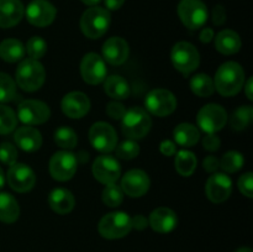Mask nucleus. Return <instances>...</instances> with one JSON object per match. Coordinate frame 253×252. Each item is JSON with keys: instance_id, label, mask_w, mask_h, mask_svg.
I'll return each mask as SVG.
<instances>
[{"instance_id": "f257e3e1", "label": "nucleus", "mask_w": 253, "mask_h": 252, "mask_svg": "<svg viewBox=\"0 0 253 252\" xmlns=\"http://www.w3.org/2000/svg\"><path fill=\"white\" fill-rule=\"evenodd\" d=\"M245 84V71L237 62H225L215 74V89L224 96H232L240 93Z\"/></svg>"}, {"instance_id": "f03ea898", "label": "nucleus", "mask_w": 253, "mask_h": 252, "mask_svg": "<svg viewBox=\"0 0 253 252\" xmlns=\"http://www.w3.org/2000/svg\"><path fill=\"white\" fill-rule=\"evenodd\" d=\"M15 83L25 91H36L46 81V71L37 59H22L15 72Z\"/></svg>"}, {"instance_id": "7ed1b4c3", "label": "nucleus", "mask_w": 253, "mask_h": 252, "mask_svg": "<svg viewBox=\"0 0 253 252\" xmlns=\"http://www.w3.org/2000/svg\"><path fill=\"white\" fill-rule=\"evenodd\" d=\"M152 119L145 109L140 106L126 110L125 115L121 119V128L124 135L127 136L130 140H141L145 137L151 130Z\"/></svg>"}, {"instance_id": "20e7f679", "label": "nucleus", "mask_w": 253, "mask_h": 252, "mask_svg": "<svg viewBox=\"0 0 253 252\" xmlns=\"http://www.w3.org/2000/svg\"><path fill=\"white\" fill-rule=\"evenodd\" d=\"M110 22L111 16L109 10L100 6H90L82 15L81 29L88 39H100L108 31Z\"/></svg>"}, {"instance_id": "39448f33", "label": "nucleus", "mask_w": 253, "mask_h": 252, "mask_svg": "<svg viewBox=\"0 0 253 252\" xmlns=\"http://www.w3.org/2000/svg\"><path fill=\"white\" fill-rule=\"evenodd\" d=\"M170 61L180 73L189 74L199 67L200 54L194 44L187 41H180L173 46L170 51Z\"/></svg>"}, {"instance_id": "423d86ee", "label": "nucleus", "mask_w": 253, "mask_h": 252, "mask_svg": "<svg viewBox=\"0 0 253 252\" xmlns=\"http://www.w3.org/2000/svg\"><path fill=\"white\" fill-rule=\"evenodd\" d=\"M132 229L131 217L123 211L109 212L101 217L98 225L99 234L108 240H116L125 237Z\"/></svg>"}, {"instance_id": "0eeeda50", "label": "nucleus", "mask_w": 253, "mask_h": 252, "mask_svg": "<svg viewBox=\"0 0 253 252\" xmlns=\"http://www.w3.org/2000/svg\"><path fill=\"white\" fill-rule=\"evenodd\" d=\"M178 15L184 26L190 30H198L208 21V7L202 0H180Z\"/></svg>"}, {"instance_id": "6e6552de", "label": "nucleus", "mask_w": 253, "mask_h": 252, "mask_svg": "<svg viewBox=\"0 0 253 252\" xmlns=\"http://www.w3.org/2000/svg\"><path fill=\"white\" fill-rule=\"evenodd\" d=\"M146 111L158 118L170 115L177 108L175 95L168 89H153L146 95Z\"/></svg>"}, {"instance_id": "1a4fd4ad", "label": "nucleus", "mask_w": 253, "mask_h": 252, "mask_svg": "<svg viewBox=\"0 0 253 252\" xmlns=\"http://www.w3.org/2000/svg\"><path fill=\"white\" fill-rule=\"evenodd\" d=\"M78 157L69 151H58L49 160V173L58 182L72 179L77 172Z\"/></svg>"}, {"instance_id": "9d476101", "label": "nucleus", "mask_w": 253, "mask_h": 252, "mask_svg": "<svg viewBox=\"0 0 253 252\" xmlns=\"http://www.w3.org/2000/svg\"><path fill=\"white\" fill-rule=\"evenodd\" d=\"M89 141L99 152L109 153L118 146V135L110 124L99 121L91 125L89 130Z\"/></svg>"}, {"instance_id": "9b49d317", "label": "nucleus", "mask_w": 253, "mask_h": 252, "mask_svg": "<svg viewBox=\"0 0 253 252\" xmlns=\"http://www.w3.org/2000/svg\"><path fill=\"white\" fill-rule=\"evenodd\" d=\"M197 121L204 132L215 133L226 125L227 113L219 104H208L199 110Z\"/></svg>"}, {"instance_id": "f8f14e48", "label": "nucleus", "mask_w": 253, "mask_h": 252, "mask_svg": "<svg viewBox=\"0 0 253 252\" xmlns=\"http://www.w3.org/2000/svg\"><path fill=\"white\" fill-rule=\"evenodd\" d=\"M51 116L48 105L41 100H24L17 108V118L25 125H41Z\"/></svg>"}, {"instance_id": "ddd939ff", "label": "nucleus", "mask_w": 253, "mask_h": 252, "mask_svg": "<svg viewBox=\"0 0 253 252\" xmlns=\"http://www.w3.org/2000/svg\"><path fill=\"white\" fill-rule=\"evenodd\" d=\"M106 73H108V69H106L103 57L94 52L86 53L83 57L81 63V74L85 83L91 84V85L103 83L106 78Z\"/></svg>"}, {"instance_id": "4468645a", "label": "nucleus", "mask_w": 253, "mask_h": 252, "mask_svg": "<svg viewBox=\"0 0 253 252\" xmlns=\"http://www.w3.org/2000/svg\"><path fill=\"white\" fill-rule=\"evenodd\" d=\"M94 178L103 184H113L121 175V166L113 156L103 155L95 158L91 167Z\"/></svg>"}, {"instance_id": "2eb2a0df", "label": "nucleus", "mask_w": 253, "mask_h": 252, "mask_svg": "<svg viewBox=\"0 0 253 252\" xmlns=\"http://www.w3.org/2000/svg\"><path fill=\"white\" fill-rule=\"evenodd\" d=\"M6 179L10 188L17 193L29 192L36 184V174L31 167L24 163H14L10 166Z\"/></svg>"}, {"instance_id": "dca6fc26", "label": "nucleus", "mask_w": 253, "mask_h": 252, "mask_svg": "<svg viewBox=\"0 0 253 252\" xmlns=\"http://www.w3.org/2000/svg\"><path fill=\"white\" fill-rule=\"evenodd\" d=\"M25 14L27 21L31 25L36 27H46L56 19L57 10L46 0H34L27 5Z\"/></svg>"}, {"instance_id": "f3484780", "label": "nucleus", "mask_w": 253, "mask_h": 252, "mask_svg": "<svg viewBox=\"0 0 253 252\" xmlns=\"http://www.w3.org/2000/svg\"><path fill=\"white\" fill-rule=\"evenodd\" d=\"M151 180L147 173L142 169H131L121 178L120 188L131 198H140L150 189Z\"/></svg>"}, {"instance_id": "a211bd4d", "label": "nucleus", "mask_w": 253, "mask_h": 252, "mask_svg": "<svg viewBox=\"0 0 253 252\" xmlns=\"http://www.w3.org/2000/svg\"><path fill=\"white\" fill-rule=\"evenodd\" d=\"M205 193L212 203L225 202L232 193V180L225 173H214L210 175L205 185Z\"/></svg>"}, {"instance_id": "6ab92c4d", "label": "nucleus", "mask_w": 253, "mask_h": 252, "mask_svg": "<svg viewBox=\"0 0 253 252\" xmlns=\"http://www.w3.org/2000/svg\"><path fill=\"white\" fill-rule=\"evenodd\" d=\"M62 111L71 119H82L90 110V100L82 91H71L66 94L61 103Z\"/></svg>"}, {"instance_id": "aec40b11", "label": "nucleus", "mask_w": 253, "mask_h": 252, "mask_svg": "<svg viewBox=\"0 0 253 252\" xmlns=\"http://www.w3.org/2000/svg\"><path fill=\"white\" fill-rule=\"evenodd\" d=\"M103 59L111 66H120L125 63L130 54L128 43L121 37H110L103 44Z\"/></svg>"}, {"instance_id": "412c9836", "label": "nucleus", "mask_w": 253, "mask_h": 252, "mask_svg": "<svg viewBox=\"0 0 253 252\" xmlns=\"http://www.w3.org/2000/svg\"><path fill=\"white\" fill-rule=\"evenodd\" d=\"M177 214L169 208H157L153 210L148 219V225L160 234H167L173 231L177 226Z\"/></svg>"}, {"instance_id": "4be33fe9", "label": "nucleus", "mask_w": 253, "mask_h": 252, "mask_svg": "<svg viewBox=\"0 0 253 252\" xmlns=\"http://www.w3.org/2000/svg\"><path fill=\"white\" fill-rule=\"evenodd\" d=\"M25 15V7L20 0H0V27L10 29L19 24Z\"/></svg>"}, {"instance_id": "5701e85b", "label": "nucleus", "mask_w": 253, "mask_h": 252, "mask_svg": "<svg viewBox=\"0 0 253 252\" xmlns=\"http://www.w3.org/2000/svg\"><path fill=\"white\" fill-rule=\"evenodd\" d=\"M16 145L25 152H35L42 146V136L37 128L32 126H21L14 133Z\"/></svg>"}, {"instance_id": "b1692460", "label": "nucleus", "mask_w": 253, "mask_h": 252, "mask_svg": "<svg viewBox=\"0 0 253 252\" xmlns=\"http://www.w3.org/2000/svg\"><path fill=\"white\" fill-rule=\"evenodd\" d=\"M48 204L53 211L57 214H68L74 209L76 199L73 194L68 189L64 188H56L48 195Z\"/></svg>"}, {"instance_id": "393cba45", "label": "nucleus", "mask_w": 253, "mask_h": 252, "mask_svg": "<svg viewBox=\"0 0 253 252\" xmlns=\"http://www.w3.org/2000/svg\"><path fill=\"white\" fill-rule=\"evenodd\" d=\"M241 39L239 34L232 30H224L215 37V47L222 54H235L241 48Z\"/></svg>"}, {"instance_id": "a878e982", "label": "nucleus", "mask_w": 253, "mask_h": 252, "mask_svg": "<svg viewBox=\"0 0 253 252\" xmlns=\"http://www.w3.org/2000/svg\"><path fill=\"white\" fill-rule=\"evenodd\" d=\"M104 90L110 98L115 100H124L130 96V85L121 76L106 77L104 81Z\"/></svg>"}, {"instance_id": "bb28decb", "label": "nucleus", "mask_w": 253, "mask_h": 252, "mask_svg": "<svg viewBox=\"0 0 253 252\" xmlns=\"http://www.w3.org/2000/svg\"><path fill=\"white\" fill-rule=\"evenodd\" d=\"M173 136H174L175 145L183 146V147H192L197 145L200 140V132L197 126L188 123L179 124L173 130Z\"/></svg>"}, {"instance_id": "cd10ccee", "label": "nucleus", "mask_w": 253, "mask_h": 252, "mask_svg": "<svg viewBox=\"0 0 253 252\" xmlns=\"http://www.w3.org/2000/svg\"><path fill=\"white\" fill-rule=\"evenodd\" d=\"M20 216V207L14 195L10 193H0V221L12 224Z\"/></svg>"}, {"instance_id": "c85d7f7f", "label": "nucleus", "mask_w": 253, "mask_h": 252, "mask_svg": "<svg viewBox=\"0 0 253 252\" xmlns=\"http://www.w3.org/2000/svg\"><path fill=\"white\" fill-rule=\"evenodd\" d=\"M25 56V46L16 39H6L0 43V57L5 62L15 63L21 61Z\"/></svg>"}, {"instance_id": "c756f323", "label": "nucleus", "mask_w": 253, "mask_h": 252, "mask_svg": "<svg viewBox=\"0 0 253 252\" xmlns=\"http://www.w3.org/2000/svg\"><path fill=\"white\" fill-rule=\"evenodd\" d=\"M197 163L198 161L195 155L188 150H180L175 156V169L183 177H190L197 168Z\"/></svg>"}, {"instance_id": "7c9ffc66", "label": "nucleus", "mask_w": 253, "mask_h": 252, "mask_svg": "<svg viewBox=\"0 0 253 252\" xmlns=\"http://www.w3.org/2000/svg\"><path fill=\"white\" fill-rule=\"evenodd\" d=\"M190 89L195 95L200 96V98H208V96L212 95L215 90L214 81L208 74H195L190 79Z\"/></svg>"}, {"instance_id": "2f4dec72", "label": "nucleus", "mask_w": 253, "mask_h": 252, "mask_svg": "<svg viewBox=\"0 0 253 252\" xmlns=\"http://www.w3.org/2000/svg\"><path fill=\"white\" fill-rule=\"evenodd\" d=\"M253 109L251 105H242L237 108L230 116V125L234 130L241 131L252 123Z\"/></svg>"}, {"instance_id": "473e14b6", "label": "nucleus", "mask_w": 253, "mask_h": 252, "mask_svg": "<svg viewBox=\"0 0 253 252\" xmlns=\"http://www.w3.org/2000/svg\"><path fill=\"white\" fill-rule=\"evenodd\" d=\"M54 142L57 143L58 147L72 150L78 143V136L73 128L68 127V126H62V127L57 128L54 132Z\"/></svg>"}, {"instance_id": "72a5a7b5", "label": "nucleus", "mask_w": 253, "mask_h": 252, "mask_svg": "<svg viewBox=\"0 0 253 252\" xmlns=\"http://www.w3.org/2000/svg\"><path fill=\"white\" fill-rule=\"evenodd\" d=\"M245 165V158L242 153L237 151H229L220 160V168L226 173H235L241 169Z\"/></svg>"}, {"instance_id": "f704fd0d", "label": "nucleus", "mask_w": 253, "mask_h": 252, "mask_svg": "<svg viewBox=\"0 0 253 252\" xmlns=\"http://www.w3.org/2000/svg\"><path fill=\"white\" fill-rule=\"evenodd\" d=\"M17 95L16 83L6 73H0V103L15 100Z\"/></svg>"}, {"instance_id": "c9c22d12", "label": "nucleus", "mask_w": 253, "mask_h": 252, "mask_svg": "<svg viewBox=\"0 0 253 252\" xmlns=\"http://www.w3.org/2000/svg\"><path fill=\"white\" fill-rule=\"evenodd\" d=\"M17 125V116L11 108L0 105V135H6L14 131Z\"/></svg>"}, {"instance_id": "e433bc0d", "label": "nucleus", "mask_w": 253, "mask_h": 252, "mask_svg": "<svg viewBox=\"0 0 253 252\" xmlns=\"http://www.w3.org/2000/svg\"><path fill=\"white\" fill-rule=\"evenodd\" d=\"M103 203L109 208H116L123 203L124 192L116 183L108 184L103 190Z\"/></svg>"}, {"instance_id": "4c0bfd02", "label": "nucleus", "mask_w": 253, "mask_h": 252, "mask_svg": "<svg viewBox=\"0 0 253 252\" xmlns=\"http://www.w3.org/2000/svg\"><path fill=\"white\" fill-rule=\"evenodd\" d=\"M26 52L30 56V58L37 59V61H39V59L42 58L47 52L46 41L40 36L31 37L26 43Z\"/></svg>"}, {"instance_id": "58836bf2", "label": "nucleus", "mask_w": 253, "mask_h": 252, "mask_svg": "<svg viewBox=\"0 0 253 252\" xmlns=\"http://www.w3.org/2000/svg\"><path fill=\"white\" fill-rule=\"evenodd\" d=\"M140 153V146L135 140H126L123 141L119 146H116V156L121 160H133Z\"/></svg>"}, {"instance_id": "ea45409f", "label": "nucleus", "mask_w": 253, "mask_h": 252, "mask_svg": "<svg viewBox=\"0 0 253 252\" xmlns=\"http://www.w3.org/2000/svg\"><path fill=\"white\" fill-rule=\"evenodd\" d=\"M17 160V150L12 143L2 142L0 145V161L4 165L11 166L16 163Z\"/></svg>"}, {"instance_id": "a19ab883", "label": "nucleus", "mask_w": 253, "mask_h": 252, "mask_svg": "<svg viewBox=\"0 0 253 252\" xmlns=\"http://www.w3.org/2000/svg\"><path fill=\"white\" fill-rule=\"evenodd\" d=\"M239 189L247 198L253 197V174L251 172L245 173V174H242L240 177Z\"/></svg>"}, {"instance_id": "79ce46f5", "label": "nucleus", "mask_w": 253, "mask_h": 252, "mask_svg": "<svg viewBox=\"0 0 253 252\" xmlns=\"http://www.w3.org/2000/svg\"><path fill=\"white\" fill-rule=\"evenodd\" d=\"M125 106L121 103H119V101H111L106 106V114L109 115V118L114 119V120H121L124 115H125Z\"/></svg>"}, {"instance_id": "37998d69", "label": "nucleus", "mask_w": 253, "mask_h": 252, "mask_svg": "<svg viewBox=\"0 0 253 252\" xmlns=\"http://www.w3.org/2000/svg\"><path fill=\"white\" fill-rule=\"evenodd\" d=\"M220 145H221V141H220V138L215 133H208L204 137V140H203V147L207 151H209V152L219 150Z\"/></svg>"}, {"instance_id": "c03bdc74", "label": "nucleus", "mask_w": 253, "mask_h": 252, "mask_svg": "<svg viewBox=\"0 0 253 252\" xmlns=\"http://www.w3.org/2000/svg\"><path fill=\"white\" fill-rule=\"evenodd\" d=\"M226 21V10L222 5H216L212 10V22H214L216 26L225 24Z\"/></svg>"}, {"instance_id": "a18cd8bd", "label": "nucleus", "mask_w": 253, "mask_h": 252, "mask_svg": "<svg viewBox=\"0 0 253 252\" xmlns=\"http://www.w3.org/2000/svg\"><path fill=\"white\" fill-rule=\"evenodd\" d=\"M203 167H204V169L207 172L215 173L220 168V161L215 156H208L203 161Z\"/></svg>"}, {"instance_id": "49530a36", "label": "nucleus", "mask_w": 253, "mask_h": 252, "mask_svg": "<svg viewBox=\"0 0 253 252\" xmlns=\"http://www.w3.org/2000/svg\"><path fill=\"white\" fill-rule=\"evenodd\" d=\"M160 151L162 155L170 157V156H173L177 152V145H175V142H173L172 140H165L161 142Z\"/></svg>"}, {"instance_id": "de8ad7c7", "label": "nucleus", "mask_w": 253, "mask_h": 252, "mask_svg": "<svg viewBox=\"0 0 253 252\" xmlns=\"http://www.w3.org/2000/svg\"><path fill=\"white\" fill-rule=\"evenodd\" d=\"M131 225L136 230H145L148 226V220L143 215H136L135 217H131Z\"/></svg>"}, {"instance_id": "09e8293b", "label": "nucleus", "mask_w": 253, "mask_h": 252, "mask_svg": "<svg viewBox=\"0 0 253 252\" xmlns=\"http://www.w3.org/2000/svg\"><path fill=\"white\" fill-rule=\"evenodd\" d=\"M212 39H214V31H212V29L207 27V29L202 30V32H200V41L203 43H209V42L212 41Z\"/></svg>"}, {"instance_id": "8fccbe9b", "label": "nucleus", "mask_w": 253, "mask_h": 252, "mask_svg": "<svg viewBox=\"0 0 253 252\" xmlns=\"http://www.w3.org/2000/svg\"><path fill=\"white\" fill-rule=\"evenodd\" d=\"M104 2H105L106 10L114 11V10L120 9L124 5V2H125V0H104Z\"/></svg>"}, {"instance_id": "3c124183", "label": "nucleus", "mask_w": 253, "mask_h": 252, "mask_svg": "<svg viewBox=\"0 0 253 252\" xmlns=\"http://www.w3.org/2000/svg\"><path fill=\"white\" fill-rule=\"evenodd\" d=\"M252 84H253V79L250 78L247 81L246 84H244L245 86V93H246V96L250 99V100H253V94H252Z\"/></svg>"}, {"instance_id": "603ef678", "label": "nucleus", "mask_w": 253, "mask_h": 252, "mask_svg": "<svg viewBox=\"0 0 253 252\" xmlns=\"http://www.w3.org/2000/svg\"><path fill=\"white\" fill-rule=\"evenodd\" d=\"M85 5H89V6H96L101 0H82Z\"/></svg>"}, {"instance_id": "864d4df0", "label": "nucleus", "mask_w": 253, "mask_h": 252, "mask_svg": "<svg viewBox=\"0 0 253 252\" xmlns=\"http://www.w3.org/2000/svg\"><path fill=\"white\" fill-rule=\"evenodd\" d=\"M4 184H5V174H4V170H2V168L0 167V189L4 187Z\"/></svg>"}, {"instance_id": "5fc2aeb1", "label": "nucleus", "mask_w": 253, "mask_h": 252, "mask_svg": "<svg viewBox=\"0 0 253 252\" xmlns=\"http://www.w3.org/2000/svg\"><path fill=\"white\" fill-rule=\"evenodd\" d=\"M236 252H252L251 249H247V247H242V249H239Z\"/></svg>"}]
</instances>
